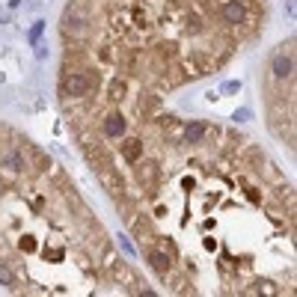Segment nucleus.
Returning a JSON list of instances; mask_svg holds the SVG:
<instances>
[{"label":"nucleus","mask_w":297,"mask_h":297,"mask_svg":"<svg viewBox=\"0 0 297 297\" xmlns=\"http://www.w3.org/2000/svg\"><path fill=\"white\" fill-rule=\"evenodd\" d=\"M149 262H152V268H155L161 277H167V274H170V256H167V253L152 250V253H149Z\"/></svg>","instance_id":"nucleus-7"},{"label":"nucleus","mask_w":297,"mask_h":297,"mask_svg":"<svg viewBox=\"0 0 297 297\" xmlns=\"http://www.w3.org/2000/svg\"><path fill=\"white\" fill-rule=\"evenodd\" d=\"M104 134H107L110 140L122 137V134H125V119H122L119 113H110V116L104 119Z\"/></svg>","instance_id":"nucleus-5"},{"label":"nucleus","mask_w":297,"mask_h":297,"mask_svg":"<svg viewBox=\"0 0 297 297\" xmlns=\"http://www.w3.org/2000/svg\"><path fill=\"white\" fill-rule=\"evenodd\" d=\"M190 36H196V33H202V21H199V15H190L187 18V27H184Z\"/></svg>","instance_id":"nucleus-9"},{"label":"nucleus","mask_w":297,"mask_h":297,"mask_svg":"<svg viewBox=\"0 0 297 297\" xmlns=\"http://www.w3.org/2000/svg\"><path fill=\"white\" fill-rule=\"evenodd\" d=\"M208 134V128L202 122H190L184 125V143H202V137Z\"/></svg>","instance_id":"nucleus-6"},{"label":"nucleus","mask_w":297,"mask_h":297,"mask_svg":"<svg viewBox=\"0 0 297 297\" xmlns=\"http://www.w3.org/2000/svg\"><path fill=\"white\" fill-rule=\"evenodd\" d=\"M140 155H143V143L140 140H128V143H122V158L125 161H140Z\"/></svg>","instance_id":"nucleus-8"},{"label":"nucleus","mask_w":297,"mask_h":297,"mask_svg":"<svg viewBox=\"0 0 297 297\" xmlns=\"http://www.w3.org/2000/svg\"><path fill=\"white\" fill-rule=\"evenodd\" d=\"M235 119H241V122H247V119H250V110H238V113H235Z\"/></svg>","instance_id":"nucleus-13"},{"label":"nucleus","mask_w":297,"mask_h":297,"mask_svg":"<svg viewBox=\"0 0 297 297\" xmlns=\"http://www.w3.org/2000/svg\"><path fill=\"white\" fill-rule=\"evenodd\" d=\"M0 283L3 286H15V277H12V271L6 265H0Z\"/></svg>","instance_id":"nucleus-11"},{"label":"nucleus","mask_w":297,"mask_h":297,"mask_svg":"<svg viewBox=\"0 0 297 297\" xmlns=\"http://www.w3.org/2000/svg\"><path fill=\"white\" fill-rule=\"evenodd\" d=\"M92 83H95V80H92L89 74H83V71H71V74L62 77V92L71 95V98H83V95H89Z\"/></svg>","instance_id":"nucleus-1"},{"label":"nucleus","mask_w":297,"mask_h":297,"mask_svg":"<svg viewBox=\"0 0 297 297\" xmlns=\"http://www.w3.org/2000/svg\"><path fill=\"white\" fill-rule=\"evenodd\" d=\"M271 74H274V80H292V77H295V57L286 54V51L274 54V59H271Z\"/></svg>","instance_id":"nucleus-3"},{"label":"nucleus","mask_w":297,"mask_h":297,"mask_svg":"<svg viewBox=\"0 0 297 297\" xmlns=\"http://www.w3.org/2000/svg\"><path fill=\"white\" fill-rule=\"evenodd\" d=\"M244 3L241 0H226L223 3V18H226V24H244Z\"/></svg>","instance_id":"nucleus-4"},{"label":"nucleus","mask_w":297,"mask_h":297,"mask_svg":"<svg viewBox=\"0 0 297 297\" xmlns=\"http://www.w3.org/2000/svg\"><path fill=\"white\" fill-rule=\"evenodd\" d=\"M86 24H89V18H86V12H83L80 6H68V9H65V15H62V30H65V33L83 36V33H86Z\"/></svg>","instance_id":"nucleus-2"},{"label":"nucleus","mask_w":297,"mask_h":297,"mask_svg":"<svg viewBox=\"0 0 297 297\" xmlns=\"http://www.w3.org/2000/svg\"><path fill=\"white\" fill-rule=\"evenodd\" d=\"M42 30H45V21H36V24L30 27V45H36V42H39V36H42Z\"/></svg>","instance_id":"nucleus-10"},{"label":"nucleus","mask_w":297,"mask_h":297,"mask_svg":"<svg viewBox=\"0 0 297 297\" xmlns=\"http://www.w3.org/2000/svg\"><path fill=\"white\" fill-rule=\"evenodd\" d=\"M122 92H125V83H122V80H113V83H110V95H113V98H122Z\"/></svg>","instance_id":"nucleus-12"}]
</instances>
